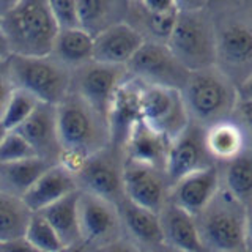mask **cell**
Wrapping results in <instances>:
<instances>
[{"label":"cell","mask_w":252,"mask_h":252,"mask_svg":"<svg viewBox=\"0 0 252 252\" xmlns=\"http://www.w3.org/2000/svg\"><path fill=\"white\" fill-rule=\"evenodd\" d=\"M59 162L76 172L87 158L109 147L107 120L71 90L55 106Z\"/></svg>","instance_id":"obj_1"},{"label":"cell","mask_w":252,"mask_h":252,"mask_svg":"<svg viewBox=\"0 0 252 252\" xmlns=\"http://www.w3.org/2000/svg\"><path fill=\"white\" fill-rule=\"evenodd\" d=\"M251 208L219 188L216 195L195 216L205 252L251 251Z\"/></svg>","instance_id":"obj_2"},{"label":"cell","mask_w":252,"mask_h":252,"mask_svg":"<svg viewBox=\"0 0 252 252\" xmlns=\"http://www.w3.org/2000/svg\"><path fill=\"white\" fill-rule=\"evenodd\" d=\"M0 27L11 54L33 57L51 55L60 29L47 0H21L0 19Z\"/></svg>","instance_id":"obj_3"},{"label":"cell","mask_w":252,"mask_h":252,"mask_svg":"<svg viewBox=\"0 0 252 252\" xmlns=\"http://www.w3.org/2000/svg\"><path fill=\"white\" fill-rule=\"evenodd\" d=\"M180 92L189 120L202 128L230 118L236 87L218 66L191 71Z\"/></svg>","instance_id":"obj_4"},{"label":"cell","mask_w":252,"mask_h":252,"mask_svg":"<svg viewBox=\"0 0 252 252\" xmlns=\"http://www.w3.org/2000/svg\"><path fill=\"white\" fill-rule=\"evenodd\" d=\"M6 65L14 89L29 92L39 102L57 106L71 92L73 71L52 55L33 57L11 54Z\"/></svg>","instance_id":"obj_5"},{"label":"cell","mask_w":252,"mask_h":252,"mask_svg":"<svg viewBox=\"0 0 252 252\" xmlns=\"http://www.w3.org/2000/svg\"><path fill=\"white\" fill-rule=\"evenodd\" d=\"M165 46L188 71L216 65V27L205 10L178 11Z\"/></svg>","instance_id":"obj_6"},{"label":"cell","mask_w":252,"mask_h":252,"mask_svg":"<svg viewBox=\"0 0 252 252\" xmlns=\"http://www.w3.org/2000/svg\"><path fill=\"white\" fill-rule=\"evenodd\" d=\"M191 71H188L164 43L145 39L126 65V74L140 84L161 85L181 90Z\"/></svg>","instance_id":"obj_7"},{"label":"cell","mask_w":252,"mask_h":252,"mask_svg":"<svg viewBox=\"0 0 252 252\" xmlns=\"http://www.w3.org/2000/svg\"><path fill=\"white\" fill-rule=\"evenodd\" d=\"M77 191L93 194L117 205L123 194V153L106 147L93 153L74 172Z\"/></svg>","instance_id":"obj_8"},{"label":"cell","mask_w":252,"mask_h":252,"mask_svg":"<svg viewBox=\"0 0 252 252\" xmlns=\"http://www.w3.org/2000/svg\"><path fill=\"white\" fill-rule=\"evenodd\" d=\"M140 118L153 129L173 140L189 125L183 96L177 89L142 84Z\"/></svg>","instance_id":"obj_9"},{"label":"cell","mask_w":252,"mask_h":252,"mask_svg":"<svg viewBox=\"0 0 252 252\" xmlns=\"http://www.w3.org/2000/svg\"><path fill=\"white\" fill-rule=\"evenodd\" d=\"M252 30L243 19H230L216 29V65L230 81L238 85L251 79Z\"/></svg>","instance_id":"obj_10"},{"label":"cell","mask_w":252,"mask_h":252,"mask_svg":"<svg viewBox=\"0 0 252 252\" xmlns=\"http://www.w3.org/2000/svg\"><path fill=\"white\" fill-rule=\"evenodd\" d=\"M126 77V68L89 62L73 71L71 90L77 93L99 115L107 117V110L115 90Z\"/></svg>","instance_id":"obj_11"},{"label":"cell","mask_w":252,"mask_h":252,"mask_svg":"<svg viewBox=\"0 0 252 252\" xmlns=\"http://www.w3.org/2000/svg\"><path fill=\"white\" fill-rule=\"evenodd\" d=\"M77 211L81 240L92 248L104 246L125 235L115 203L79 191Z\"/></svg>","instance_id":"obj_12"},{"label":"cell","mask_w":252,"mask_h":252,"mask_svg":"<svg viewBox=\"0 0 252 252\" xmlns=\"http://www.w3.org/2000/svg\"><path fill=\"white\" fill-rule=\"evenodd\" d=\"M170 183L162 169L123 159V194L131 202L159 213L169 199Z\"/></svg>","instance_id":"obj_13"},{"label":"cell","mask_w":252,"mask_h":252,"mask_svg":"<svg viewBox=\"0 0 252 252\" xmlns=\"http://www.w3.org/2000/svg\"><path fill=\"white\" fill-rule=\"evenodd\" d=\"M203 129L202 126L189 122L186 128L170 142L164 169L170 185L188 173L215 162L205 148Z\"/></svg>","instance_id":"obj_14"},{"label":"cell","mask_w":252,"mask_h":252,"mask_svg":"<svg viewBox=\"0 0 252 252\" xmlns=\"http://www.w3.org/2000/svg\"><path fill=\"white\" fill-rule=\"evenodd\" d=\"M140 90L142 84L126 74L110 101L106 117L109 145L118 152L123 150L132 126L140 120Z\"/></svg>","instance_id":"obj_15"},{"label":"cell","mask_w":252,"mask_h":252,"mask_svg":"<svg viewBox=\"0 0 252 252\" xmlns=\"http://www.w3.org/2000/svg\"><path fill=\"white\" fill-rule=\"evenodd\" d=\"M220 188L219 164L213 162L210 165L188 173L183 178L170 185L169 202L177 205L189 215L197 216L211 202L213 197Z\"/></svg>","instance_id":"obj_16"},{"label":"cell","mask_w":252,"mask_h":252,"mask_svg":"<svg viewBox=\"0 0 252 252\" xmlns=\"http://www.w3.org/2000/svg\"><path fill=\"white\" fill-rule=\"evenodd\" d=\"M144 41V33L132 24L114 22L93 35V62L126 68Z\"/></svg>","instance_id":"obj_17"},{"label":"cell","mask_w":252,"mask_h":252,"mask_svg":"<svg viewBox=\"0 0 252 252\" xmlns=\"http://www.w3.org/2000/svg\"><path fill=\"white\" fill-rule=\"evenodd\" d=\"M14 131H18L29 142L36 156L51 162H59L60 145L57 137L55 106L39 102L33 114Z\"/></svg>","instance_id":"obj_18"},{"label":"cell","mask_w":252,"mask_h":252,"mask_svg":"<svg viewBox=\"0 0 252 252\" xmlns=\"http://www.w3.org/2000/svg\"><path fill=\"white\" fill-rule=\"evenodd\" d=\"M117 210L120 215L125 236H128L140 249L152 252L162 243L159 215L156 211L140 207L126 197L117 202Z\"/></svg>","instance_id":"obj_19"},{"label":"cell","mask_w":252,"mask_h":252,"mask_svg":"<svg viewBox=\"0 0 252 252\" xmlns=\"http://www.w3.org/2000/svg\"><path fill=\"white\" fill-rule=\"evenodd\" d=\"M170 142L159 131L153 129L144 120H140L132 126L128 139L123 145V159L147 164L156 169H165Z\"/></svg>","instance_id":"obj_20"},{"label":"cell","mask_w":252,"mask_h":252,"mask_svg":"<svg viewBox=\"0 0 252 252\" xmlns=\"http://www.w3.org/2000/svg\"><path fill=\"white\" fill-rule=\"evenodd\" d=\"M251 129L236 123L232 118H224L211 123L203 129V142L210 158L222 164L251 150Z\"/></svg>","instance_id":"obj_21"},{"label":"cell","mask_w":252,"mask_h":252,"mask_svg":"<svg viewBox=\"0 0 252 252\" xmlns=\"http://www.w3.org/2000/svg\"><path fill=\"white\" fill-rule=\"evenodd\" d=\"M74 191H77L74 173L63 164L55 162L39 175L32 188L22 195V200L32 213H36Z\"/></svg>","instance_id":"obj_22"},{"label":"cell","mask_w":252,"mask_h":252,"mask_svg":"<svg viewBox=\"0 0 252 252\" xmlns=\"http://www.w3.org/2000/svg\"><path fill=\"white\" fill-rule=\"evenodd\" d=\"M162 243L181 252H205L197 228L195 216L181 210L172 202H165L159 210Z\"/></svg>","instance_id":"obj_23"},{"label":"cell","mask_w":252,"mask_h":252,"mask_svg":"<svg viewBox=\"0 0 252 252\" xmlns=\"http://www.w3.org/2000/svg\"><path fill=\"white\" fill-rule=\"evenodd\" d=\"M51 55L74 71L93 60V35L82 27L59 29Z\"/></svg>","instance_id":"obj_24"},{"label":"cell","mask_w":252,"mask_h":252,"mask_svg":"<svg viewBox=\"0 0 252 252\" xmlns=\"http://www.w3.org/2000/svg\"><path fill=\"white\" fill-rule=\"evenodd\" d=\"M52 164L55 162L39 156L14 162H0V191L22 199L39 175Z\"/></svg>","instance_id":"obj_25"},{"label":"cell","mask_w":252,"mask_h":252,"mask_svg":"<svg viewBox=\"0 0 252 252\" xmlns=\"http://www.w3.org/2000/svg\"><path fill=\"white\" fill-rule=\"evenodd\" d=\"M220 188L244 207L251 208L252 200V158L251 150L219 165Z\"/></svg>","instance_id":"obj_26"},{"label":"cell","mask_w":252,"mask_h":252,"mask_svg":"<svg viewBox=\"0 0 252 252\" xmlns=\"http://www.w3.org/2000/svg\"><path fill=\"white\" fill-rule=\"evenodd\" d=\"M77 200L79 191H74L62 197L60 200L54 202L49 207L43 208L41 211H36L52 225V228L57 232L63 244L81 241Z\"/></svg>","instance_id":"obj_27"},{"label":"cell","mask_w":252,"mask_h":252,"mask_svg":"<svg viewBox=\"0 0 252 252\" xmlns=\"http://www.w3.org/2000/svg\"><path fill=\"white\" fill-rule=\"evenodd\" d=\"M30 216L32 211L21 197L0 191V244L22 240Z\"/></svg>","instance_id":"obj_28"},{"label":"cell","mask_w":252,"mask_h":252,"mask_svg":"<svg viewBox=\"0 0 252 252\" xmlns=\"http://www.w3.org/2000/svg\"><path fill=\"white\" fill-rule=\"evenodd\" d=\"M39 101L26 90L14 89L8 98L3 107V112L0 115V123H2L8 131L18 129L19 126L33 114L38 107Z\"/></svg>","instance_id":"obj_29"},{"label":"cell","mask_w":252,"mask_h":252,"mask_svg":"<svg viewBox=\"0 0 252 252\" xmlns=\"http://www.w3.org/2000/svg\"><path fill=\"white\" fill-rule=\"evenodd\" d=\"M24 240L43 252H59L63 246L57 232L39 213H32Z\"/></svg>","instance_id":"obj_30"},{"label":"cell","mask_w":252,"mask_h":252,"mask_svg":"<svg viewBox=\"0 0 252 252\" xmlns=\"http://www.w3.org/2000/svg\"><path fill=\"white\" fill-rule=\"evenodd\" d=\"M110 0H77V19L82 27L92 35L110 26Z\"/></svg>","instance_id":"obj_31"},{"label":"cell","mask_w":252,"mask_h":252,"mask_svg":"<svg viewBox=\"0 0 252 252\" xmlns=\"http://www.w3.org/2000/svg\"><path fill=\"white\" fill-rule=\"evenodd\" d=\"M35 156V150L18 131H8L0 142V162H14Z\"/></svg>","instance_id":"obj_32"},{"label":"cell","mask_w":252,"mask_h":252,"mask_svg":"<svg viewBox=\"0 0 252 252\" xmlns=\"http://www.w3.org/2000/svg\"><path fill=\"white\" fill-rule=\"evenodd\" d=\"M144 10V8H142ZM144 16V26L148 32L152 41H158V43H167V39L173 30V26H175L177 21V14L178 11H170V13H148L145 11Z\"/></svg>","instance_id":"obj_33"},{"label":"cell","mask_w":252,"mask_h":252,"mask_svg":"<svg viewBox=\"0 0 252 252\" xmlns=\"http://www.w3.org/2000/svg\"><path fill=\"white\" fill-rule=\"evenodd\" d=\"M60 29L79 27L77 19V0H47Z\"/></svg>","instance_id":"obj_34"},{"label":"cell","mask_w":252,"mask_h":252,"mask_svg":"<svg viewBox=\"0 0 252 252\" xmlns=\"http://www.w3.org/2000/svg\"><path fill=\"white\" fill-rule=\"evenodd\" d=\"M94 252H145L144 249H140L134 241H131L128 236H120L114 241H110L104 246H99L94 249Z\"/></svg>","instance_id":"obj_35"},{"label":"cell","mask_w":252,"mask_h":252,"mask_svg":"<svg viewBox=\"0 0 252 252\" xmlns=\"http://www.w3.org/2000/svg\"><path fill=\"white\" fill-rule=\"evenodd\" d=\"M13 90H14V85L11 82L10 73H8L6 60L0 62V115H2L3 107H5L6 101H8V98H10Z\"/></svg>","instance_id":"obj_36"},{"label":"cell","mask_w":252,"mask_h":252,"mask_svg":"<svg viewBox=\"0 0 252 252\" xmlns=\"http://www.w3.org/2000/svg\"><path fill=\"white\" fill-rule=\"evenodd\" d=\"M139 5L148 13H170L178 11L177 0H140Z\"/></svg>","instance_id":"obj_37"},{"label":"cell","mask_w":252,"mask_h":252,"mask_svg":"<svg viewBox=\"0 0 252 252\" xmlns=\"http://www.w3.org/2000/svg\"><path fill=\"white\" fill-rule=\"evenodd\" d=\"M3 251L5 252H43V251L33 248L32 244H29L24 238L19 241L10 243V244H3Z\"/></svg>","instance_id":"obj_38"},{"label":"cell","mask_w":252,"mask_h":252,"mask_svg":"<svg viewBox=\"0 0 252 252\" xmlns=\"http://www.w3.org/2000/svg\"><path fill=\"white\" fill-rule=\"evenodd\" d=\"M178 11H199L205 10L207 0H177Z\"/></svg>","instance_id":"obj_39"},{"label":"cell","mask_w":252,"mask_h":252,"mask_svg":"<svg viewBox=\"0 0 252 252\" xmlns=\"http://www.w3.org/2000/svg\"><path fill=\"white\" fill-rule=\"evenodd\" d=\"M59 252H94V248H92L90 244H87L85 241L81 240L76 243L63 244Z\"/></svg>","instance_id":"obj_40"},{"label":"cell","mask_w":252,"mask_h":252,"mask_svg":"<svg viewBox=\"0 0 252 252\" xmlns=\"http://www.w3.org/2000/svg\"><path fill=\"white\" fill-rule=\"evenodd\" d=\"M11 55V49H10V44H8V39L3 33L2 27H0V62H5L10 59Z\"/></svg>","instance_id":"obj_41"},{"label":"cell","mask_w":252,"mask_h":252,"mask_svg":"<svg viewBox=\"0 0 252 252\" xmlns=\"http://www.w3.org/2000/svg\"><path fill=\"white\" fill-rule=\"evenodd\" d=\"M19 2L21 0H0V19H2L8 11H11Z\"/></svg>","instance_id":"obj_42"},{"label":"cell","mask_w":252,"mask_h":252,"mask_svg":"<svg viewBox=\"0 0 252 252\" xmlns=\"http://www.w3.org/2000/svg\"><path fill=\"white\" fill-rule=\"evenodd\" d=\"M152 252H181V251H178L175 248H170V246H167V244L161 243L159 246H156Z\"/></svg>","instance_id":"obj_43"},{"label":"cell","mask_w":252,"mask_h":252,"mask_svg":"<svg viewBox=\"0 0 252 252\" xmlns=\"http://www.w3.org/2000/svg\"><path fill=\"white\" fill-rule=\"evenodd\" d=\"M8 132V129L5 128V126L2 125V123H0V142H2V139L5 137V134Z\"/></svg>","instance_id":"obj_44"},{"label":"cell","mask_w":252,"mask_h":252,"mask_svg":"<svg viewBox=\"0 0 252 252\" xmlns=\"http://www.w3.org/2000/svg\"><path fill=\"white\" fill-rule=\"evenodd\" d=\"M230 252H251V251H246V249H241V251H230Z\"/></svg>","instance_id":"obj_45"},{"label":"cell","mask_w":252,"mask_h":252,"mask_svg":"<svg viewBox=\"0 0 252 252\" xmlns=\"http://www.w3.org/2000/svg\"><path fill=\"white\" fill-rule=\"evenodd\" d=\"M0 252H5V251H3V246H2V244H0Z\"/></svg>","instance_id":"obj_46"},{"label":"cell","mask_w":252,"mask_h":252,"mask_svg":"<svg viewBox=\"0 0 252 252\" xmlns=\"http://www.w3.org/2000/svg\"><path fill=\"white\" fill-rule=\"evenodd\" d=\"M132 2H136V3H139V2H140V0H132Z\"/></svg>","instance_id":"obj_47"}]
</instances>
